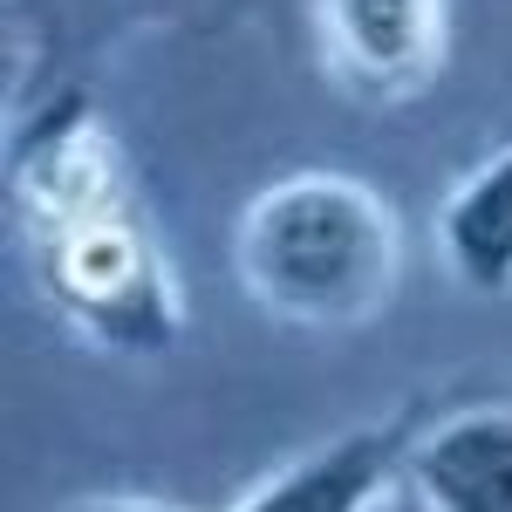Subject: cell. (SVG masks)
<instances>
[{
    "instance_id": "7",
    "label": "cell",
    "mask_w": 512,
    "mask_h": 512,
    "mask_svg": "<svg viewBox=\"0 0 512 512\" xmlns=\"http://www.w3.org/2000/svg\"><path fill=\"white\" fill-rule=\"evenodd\" d=\"M69 512H171V506H158V499H76Z\"/></svg>"
},
{
    "instance_id": "4",
    "label": "cell",
    "mask_w": 512,
    "mask_h": 512,
    "mask_svg": "<svg viewBox=\"0 0 512 512\" xmlns=\"http://www.w3.org/2000/svg\"><path fill=\"white\" fill-rule=\"evenodd\" d=\"M424 512H512V403L458 410L410 451Z\"/></svg>"
},
{
    "instance_id": "2",
    "label": "cell",
    "mask_w": 512,
    "mask_h": 512,
    "mask_svg": "<svg viewBox=\"0 0 512 512\" xmlns=\"http://www.w3.org/2000/svg\"><path fill=\"white\" fill-rule=\"evenodd\" d=\"M21 192L41 226V274L55 287V301H69V315H82L96 335H110L123 349L164 342L171 301H164L151 239L123 212L110 158L69 130L35 137V151L21 158Z\"/></svg>"
},
{
    "instance_id": "5",
    "label": "cell",
    "mask_w": 512,
    "mask_h": 512,
    "mask_svg": "<svg viewBox=\"0 0 512 512\" xmlns=\"http://www.w3.org/2000/svg\"><path fill=\"white\" fill-rule=\"evenodd\" d=\"M328 7V41L342 48L355 82L369 89H417L437 62V0H321Z\"/></svg>"
},
{
    "instance_id": "3",
    "label": "cell",
    "mask_w": 512,
    "mask_h": 512,
    "mask_svg": "<svg viewBox=\"0 0 512 512\" xmlns=\"http://www.w3.org/2000/svg\"><path fill=\"white\" fill-rule=\"evenodd\" d=\"M417 417L396 410L390 424H362L315 444L308 458H294L287 472H274L260 492H246L233 512H369L390 492L396 472H410L417 451Z\"/></svg>"
},
{
    "instance_id": "1",
    "label": "cell",
    "mask_w": 512,
    "mask_h": 512,
    "mask_svg": "<svg viewBox=\"0 0 512 512\" xmlns=\"http://www.w3.org/2000/svg\"><path fill=\"white\" fill-rule=\"evenodd\" d=\"M403 239L376 185L349 171H294L246 205L239 280L274 321L355 328L396 294Z\"/></svg>"
},
{
    "instance_id": "6",
    "label": "cell",
    "mask_w": 512,
    "mask_h": 512,
    "mask_svg": "<svg viewBox=\"0 0 512 512\" xmlns=\"http://www.w3.org/2000/svg\"><path fill=\"white\" fill-rule=\"evenodd\" d=\"M437 246L472 294H512V144L444 198Z\"/></svg>"
}]
</instances>
